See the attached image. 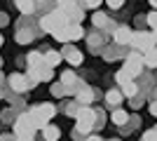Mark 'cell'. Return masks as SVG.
Returning a JSON list of instances; mask_svg holds the SVG:
<instances>
[{
	"label": "cell",
	"mask_w": 157,
	"mask_h": 141,
	"mask_svg": "<svg viewBox=\"0 0 157 141\" xmlns=\"http://www.w3.org/2000/svg\"><path fill=\"white\" fill-rule=\"evenodd\" d=\"M110 118H113V122H115V125H124V122H127V118H129V115H127L124 111H120V108H117V111H115V113H113Z\"/></svg>",
	"instance_id": "obj_18"
},
{
	"label": "cell",
	"mask_w": 157,
	"mask_h": 141,
	"mask_svg": "<svg viewBox=\"0 0 157 141\" xmlns=\"http://www.w3.org/2000/svg\"><path fill=\"white\" fill-rule=\"evenodd\" d=\"M17 7H19L24 14H31L33 10H35V5H33V2H17Z\"/></svg>",
	"instance_id": "obj_19"
},
{
	"label": "cell",
	"mask_w": 157,
	"mask_h": 141,
	"mask_svg": "<svg viewBox=\"0 0 157 141\" xmlns=\"http://www.w3.org/2000/svg\"><path fill=\"white\" fill-rule=\"evenodd\" d=\"M42 134H45V139L47 141H56L59 139V127H54V125H47V127H42Z\"/></svg>",
	"instance_id": "obj_14"
},
{
	"label": "cell",
	"mask_w": 157,
	"mask_h": 141,
	"mask_svg": "<svg viewBox=\"0 0 157 141\" xmlns=\"http://www.w3.org/2000/svg\"><path fill=\"white\" fill-rule=\"evenodd\" d=\"M10 87H12L14 92H24L26 87H31V82H28V78H26V75L14 73V75H10Z\"/></svg>",
	"instance_id": "obj_7"
},
{
	"label": "cell",
	"mask_w": 157,
	"mask_h": 141,
	"mask_svg": "<svg viewBox=\"0 0 157 141\" xmlns=\"http://www.w3.org/2000/svg\"><path fill=\"white\" fill-rule=\"evenodd\" d=\"M148 24L157 31V12H150V14H148Z\"/></svg>",
	"instance_id": "obj_22"
},
{
	"label": "cell",
	"mask_w": 157,
	"mask_h": 141,
	"mask_svg": "<svg viewBox=\"0 0 157 141\" xmlns=\"http://www.w3.org/2000/svg\"><path fill=\"white\" fill-rule=\"evenodd\" d=\"M150 113H152V115H157V101H155V104L150 106Z\"/></svg>",
	"instance_id": "obj_26"
},
{
	"label": "cell",
	"mask_w": 157,
	"mask_h": 141,
	"mask_svg": "<svg viewBox=\"0 0 157 141\" xmlns=\"http://www.w3.org/2000/svg\"><path fill=\"white\" fill-rule=\"evenodd\" d=\"M61 82H63V85H73V82H75V75H73V71H66V73L61 75Z\"/></svg>",
	"instance_id": "obj_20"
},
{
	"label": "cell",
	"mask_w": 157,
	"mask_h": 141,
	"mask_svg": "<svg viewBox=\"0 0 157 141\" xmlns=\"http://www.w3.org/2000/svg\"><path fill=\"white\" fill-rule=\"evenodd\" d=\"M66 24H68V17H66L61 10H56V12L47 14L45 19H42V28H45L47 33H56L59 28H63Z\"/></svg>",
	"instance_id": "obj_2"
},
{
	"label": "cell",
	"mask_w": 157,
	"mask_h": 141,
	"mask_svg": "<svg viewBox=\"0 0 157 141\" xmlns=\"http://www.w3.org/2000/svg\"><path fill=\"white\" fill-rule=\"evenodd\" d=\"M152 42H155V38H152V35H148V33H134L129 45L134 47V49H138V52L148 54L150 49H155V47H152Z\"/></svg>",
	"instance_id": "obj_4"
},
{
	"label": "cell",
	"mask_w": 157,
	"mask_h": 141,
	"mask_svg": "<svg viewBox=\"0 0 157 141\" xmlns=\"http://www.w3.org/2000/svg\"><path fill=\"white\" fill-rule=\"evenodd\" d=\"M94 24H96V26H105V17L103 14H96V17H94Z\"/></svg>",
	"instance_id": "obj_23"
},
{
	"label": "cell",
	"mask_w": 157,
	"mask_h": 141,
	"mask_svg": "<svg viewBox=\"0 0 157 141\" xmlns=\"http://www.w3.org/2000/svg\"><path fill=\"white\" fill-rule=\"evenodd\" d=\"M120 85H122V96H136L138 94V87H136V82L134 80H124V82H120Z\"/></svg>",
	"instance_id": "obj_12"
},
{
	"label": "cell",
	"mask_w": 157,
	"mask_h": 141,
	"mask_svg": "<svg viewBox=\"0 0 157 141\" xmlns=\"http://www.w3.org/2000/svg\"><path fill=\"white\" fill-rule=\"evenodd\" d=\"M143 141H157V132L155 129H148V132L143 134Z\"/></svg>",
	"instance_id": "obj_21"
},
{
	"label": "cell",
	"mask_w": 157,
	"mask_h": 141,
	"mask_svg": "<svg viewBox=\"0 0 157 141\" xmlns=\"http://www.w3.org/2000/svg\"><path fill=\"white\" fill-rule=\"evenodd\" d=\"M152 38H155V42H157V31H155V35H152Z\"/></svg>",
	"instance_id": "obj_28"
},
{
	"label": "cell",
	"mask_w": 157,
	"mask_h": 141,
	"mask_svg": "<svg viewBox=\"0 0 157 141\" xmlns=\"http://www.w3.org/2000/svg\"><path fill=\"white\" fill-rule=\"evenodd\" d=\"M155 132H157V127H155Z\"/></svg>",
	"instance_id": "obj_30"
},
{
	"label": "cell",
	"mask_w": 157,
	"mask_h": 141,
	"mask_svg": "<svg viewBox=\"0 0 157 141\" xmlns=\"http://www.w3.org/2000/svg\"><path fill=\"white\" fill-rule=\"evenodd\" d=\"M122 5H124L122 0H113V2H110V7H113V10H120V7H122Z\"/></svg>",
	"instance_id": "obj_24"
},
{
	"label": "cell",
	"mask_w": 157,
	"mask_h": 141,
	"mask_svg": "<svg viewBox=\"0 0 157 141\" xmlns=\"http://www.w3.org/2000/svg\"><path fill=\"white\" fill-rule=\"evenodd\" d=\"M61 57H63L66 61H71L73 66H78V64H82V54H80V49H75V47L66 45L63 52H61Z\"/></svg>",
	"instance_id": "obj_8"
},
{
	"label": "cell",
	"mask_w": 157,
	"mask_h": 141,
	"mask_svg": "<svg viewBox=\"0 0 157 141\" xmlns=\"http://www.w3.org/2000/svg\"><path fill=\"white\" fill-rule=\"evenodd\" d=\"M28 66H31V71H38V68H42V66H45V54L31 52V54H28Z\"/></svg>",
	"instance_id": "obj_11"
},
{
	"label": "cell",
	"mask_w": 157,
	"mask_h": 141,
	"mask_svg": "<svg viewBox=\"0 0 157 141\" xmlns=\"http://www.w3.org/2000/svg\"><path fill=\"white\" fill-rule=\"evenodd\" d=\"M17 141H33V134H21Z\"/></svg>",
	"instance_id": "obj_25"
},
{
	"label": "cell",
	"mask_w": 157,
	"mask_h": 141,
	"mask_svg": "<svg viewBox=\"0 0 157 141\" xmlns=\"http://www.w3.org/2000/svg\"><path fill=\"white\" fill-rule=\"evenodd\" d=\"M14 129H17V134H33L35 132V122H33V115H19L17 118V125H14Z\"/></svg>",
	"instance_id": "obj_6"
},
{
	"label": "cell",
	"mask_w": 157,
	"mask_h": 141,
	"mask_svg": "<svg viewBox=\"0 0 157 141\" xmlns=\"http://www.w3.org/2000/svg\"><path fill=\"white\" fill-rule=\"evenodd\" d=\"M131 31L127 26H122V28H117V31H115V42H117V45H129L131 42Z\"/></svg>",
	"instance_id": "obj_9"
},
{
	"label": "cell",
	"mask_w": 157,
	"mask_h": 141,
	"mask_svg": "<svg viewBox=\"0 0 157 141\" xmlns=\"http://www.w3.org/2000/svg\"><path fill=\"white\" fill-rule=\"evenodd\" d=\"M143 64L148 68H157V49H150L148 54H143Z\"/></svg>",
	"instance_id": "obj_15"
},
{
	"label": "cell",
	"mask_w": 157,
	"mask_h": 141,
	"mask_svg": "<svg viewBox=\"0 0 157 141\" xmlns=\"http://www.w3.org/2000/svg\"><path fill=\"white\" fill-rule=\"evenodd\" d=\"M92 99H94V92H92V89H82V92L78 94V101H80V104H92Z\"/></svg>",
	"instance_id": "obj_17"
},
{
	"label": "cell",
	"mask_w": 157,
	"mask_h": 141,
	"mask_svg": "<svg viewBox=\"0 0 157 141\" xmlns=\"http://www.w3.org/2000/svg\"><path fill=\"white\" fill-rule=\"evenodd\" d=\"M92 125H94V118H78V134H87L92 132Z\"/></svg>",
	"instance_id": "obj_13"
},
{
	"label": "cell",
	"mask_w": 157,
	"mask_h": 141,
	"mask_svg": "<svg viewBox=\"0 0 157 141\" xmlns=\"http://www.w3.org/2000/svg\"><path fill=\"white\" fill-rule=\"evenodd\" d=\"M87 141H101V139H98V136H89Z\"/></svg>",
	"instance_id": "obj_27"
},
{
	"label": "cell",
	"mask_w": 157,
	"mask_h": 141,
	"mask_svg": "<svg viewBox=\"0 0 157 141\" xmlns=\"http://www.w3.org/2000/svg\"><path fill=\"white\" fill-rule=\"evenodd\" d=\"M141 68H143V57H141V54H131L129 59H127L124 68H122V73L131 80V78H136V75L141 73Z\"/></svg>",
	"instance_id": "obj_5"
},
{
	"label": "cell",
	"mask_w": 157,
	"mask_h": 141,
	"mask_svg": "<svg viewBox=\"0 0 157 141\" xmlns=\"http://www.w3.org/2000/svg\"><path fill=\"white\" fill-rule=\"evenodd\" d=\"M54 113H56V108L52 106V104H42V106H38V108H33V122H35V129H42V127H47L49 125V118H54Z\"/></svg>",
	"instance_id": "obj_1"
},
{
	"label": "cell",
	"mask_w": 157,
	"mask_h": 141,
	"mask_svg": "<svg viewBox=\"0 0 157 141\" xmlns=\"http://www.w3.org/2000/svg\"><path fill=\"white\" fill-rule=\"evenodd\" d=\"M61 59H63V57H61V52H54V49L45 52V68H49V71H52L56 64H61Z\"/></svg>",
	"instance_id": "obj_10"
},
{
	"label": "cell",
	"mask_w": 157,
	"mask_h": 141,
	"mask_svg": "<svg viewBox=\"0 0 157 141\" xmlns=\"http://www.w3.org/2000/svg\"><path fill=\"white\" fill-rule=\"evenodd\" d=\"M0 45H2V38H0Z\"/></svg>",
	"instance_id": "obj_29"
},
{
	"label": "cell",
	"mask_w": 157,
	"mask_h": 141,
	"mask_svg": "<svg viewBox=\"0 0 157 141\" xmlns=\"http://www.w3.org/2000/svg\"><path fill=\"white\" fill-rule=\"evenodd\" d=\"M54 38H56L59 42L78 40V38H82V26H80V24H73V21H68L63 28H59V31L54 33Z\"/></svg>",
	"instance_id": "obj_3"
},
{
	"label": "cell",
	"mask_w": 157,
	"mask_h": 141,
	"mask_svg": "<svg viewBox=\"0 0 157 141\" xmlns=\"http://www.w3.org/2000/svg\"><path fill=\"white\" fill-rule=\"evenodd\" d=\"M105 101H108V106H117L120 101H122V92H117V89L108 92V94H105Z\"/></svg>",
	"instance_id": "obj_16"
}]
</instances>
